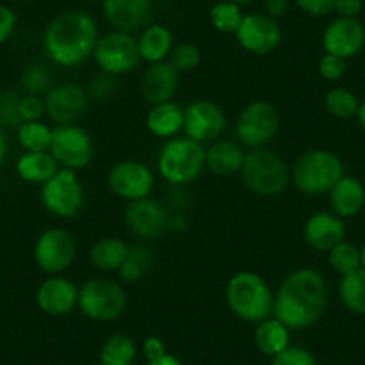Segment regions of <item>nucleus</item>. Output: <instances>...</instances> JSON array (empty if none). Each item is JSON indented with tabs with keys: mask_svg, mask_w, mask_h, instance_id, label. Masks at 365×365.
<instances>
[{
	"mask_svg": "<svg viewBox=\"0 0 365 365\" xmlns=\"http://www.w3.org/2000/svg\"><path fill=\"white\" fill-rule=\"evenodd\" d=\"M93 365H103V364H93Z\"/></svg>",
	"mask_w": 365,
	"mask_h": 365,
	"instance_id": "obj_55",
	"label": "nucleus"
},
{
	"mask_svg": "<svg viewBox=\"0 0 365 365\" xmlns=\"http://www.w3.org/2000/svg\"><path fill=\"white\" fill-rule=\"evenodd\" d=\"M356 120H358V125H360L361 131L365 133V99L360 101V106H358V113H356Z\"/></svg>",
	"mask_w": 365,
	"mask_h": 365,
	"instance_id": "obj_52",
	"label": "nucleus"
},
{
	"mask_svg": "<svg viewBox=\"0 0 365 365\" xmlns=\"http://www.w3.org/2000/svg\"><path fill=\"white\" fill-rule=\"evenodd\" d=\"M328 283L317 269L301 267L292 270L274 294L272 317L289 329L314 326L328 307Z\"/></svg>",
	"mask_w": 365,
	"mask_h": 365,
	"instance_id": "obj_1",
	"label": "nucleus"
},
{
	"mask_svg": "<svg viewBox=\"0 0 365 365\" xmlns=\"http://www.w3.org/2000/svg\"><path fill=\"white\" fill-rule=\"evenodd\" d=\"M77 297H79V289L76 283L61 274L48 276L36 290L38 308L51 317L68 315L73 308H77Z\"/></svg>",
	"mask_w": 365,
	"mask_h": 365,
	"instance_id": "obj_19",
	"label": "nucleus"
},
{
	"mask_svg": "<svg viewBox=\"0 0 365 365\" xmlns=\"http://www.w3.org/2000/svg\"><path fill=\"white\" fill-rule=\"evenodd\" d=\"M91 58L101 72L115 77L135 72L142 61L138 40L131 33L124 31H111L101 36Z\"/></svg>",
	"mask_w": 365,
	"mask_h": 365,
	"instance_id": "obj_10",
	"label": "nucleus"
},
{
	"mask_svg": "<svg viewBox=\"0 0 365 365\" xmlns=\"http://www.w3.org/2000/svg\"><path fill=\"white\" fill-rule=\"evenodd\" d=\"M272 365H319L314 354L304 347L289 346L272 356Z\"/></svg>",
	"mask_w": 365,
	"mask_h": 365,
	"instance_id": "obj_42",
	"label": "nucleus"
},
{
	"mask_svg": "<svg viewBox=\"0 0 365 365\" xmlns=\"http://www.w3.org/2000/svg\"><path fill=\"white\" fill-rule=\"evenodd\" d=\"M255 344L267 356H276L290 346V329L276 317H267L256 324Z\"/></svg>",
	"mask_w": 365,
	"mask_h": 365,
	"instance_id": "obj_29",
	"label": "nucleus"
},
{
	"mask_svg": "<svg viewBox=\"0 0 365 365\" xmlns=\"http://www.w3.org/2000/svg\"><path fill=\"white\" fill-rule=\"evenodd\" d=\"M142 351L145 354L147 361L158 360V358L167 354V347H165V342L160 336H147L142 344Z\"/></svg>",
	"mask_w": 365,
	"mask_h": 365,
	"instance_id": "obj_46",
	"label": "nucleus"
},
{
	"mask_svg": "<svg viewBox=\"0 0 365 365\" xmlns=\"http://www.w3.org/2000/svg\"><path fill=\"white\" fill-rule=\"evenodd\" d=\"M344 175L339 154L326 149H308L290 167L292 185L304 195H324Z\"/></svg>",
	"mask_w": 365,
	"mask_h": 365,
	"instance_id": "obj_6",
	"label": "nucleus"
},
{
	"mask_svg": "<svg viewBox=\"0 0 365 365\" xmlns=\"http://www.w3.org/2000/svg\"><path fill=\"white\" fill-rule=\"evenodd\" d=\"M154 265V255L153 251H149L143 245H135V247H129L128 258L124 259V263L120 265V269L117 270L118 278L124 283H136L138 279H142Z\"/></svg>",
	"mask_w": 365,
	"mask_h": 365,
	"instance_id": "obj_33",
	"label": "nucleus"
},
{
	"mask_svg": "<svg viewBox=\"0 0 365 365\" xmlns=\"http://www.w3.org/2000/svg\"><path fill=\"white\" fill-rule=\"evenodd\" d=\"M329 208L340 219H353L365 206L364 182L353 175L344 174L328 192Z\"/></svg>",
	"mask_w": 365,
	"mask_h": 365,
	"instance_id": "obj_23",
	"label": "nucleus"
},
{
	"mask_svg": "<svg viewBox=\"0 0 365 365\" xmlns=\"http://www.w3.org/2000/svg\"><path fill=\"white\" fill-rule=\"evenodd\" d=\"M210 20H212V26L220 33L235 34L244 20L242 6L230 2V0H220L210 11Z\"/></svg>",
	"mask_w": 365,
	"mask_h": 365,
	"instance_id": "obj_36",
	"label": "nucleus"
},
{
	"mask_svg": "<svg viewBox=\"0 0 365 365\" xmlns=\"http://www.w3.org/2000/svg\"><path fill=\"white\" fill-rule=\"evenodd\" d=\"M117 88H118L117 77L101 72V76L91 79L90 86H88L86 91H88V96H90V99L97 101V103H104V101L111 99V97L117 93Z\"/></svg>",
	"mask_w": 365,
	"mask_h": 365,
	"instance_id": "obj_40",
	"label": "nucleus"
},
{
	"mask_svg": "<svg viewBox=\"0 0 365 365\" xmlns=\"http://www.w3.org/2000/svg\"><path fill=\"white\" fill-rule=\"evenodd\" d=\"M181 73L170 65V61L153 63L147 66L140 79V93L150 106L161 103H168L174 99L179 86Z\"/></svg>",
	"mask_w": 365,
	"mask_h": 365,
	"instance_id": "obj_21",
	"label": "nucleus"
},
{
	"mask_svg": "<svg viewBox=\"0 0 365 365\" xmlns=\"http://www.w3.org/2000/svg\"><path fill=\"white\" fill-rule=\"evenodd\" d=\"M20 97L13 90L0 91V128H19L22 124Z\"/></svg>",
	"mask_w": 365,
	"mask_h": 365,
	"instance_id": "obj_39",
	"label": "nucleus"
},
{
	"mask_svg": "<svg viewBox=\"0 0 365 365\" xmlns=\"http://www.w3.org/2000/svg\"><path fill=\"white\" fill-rule=\"evenodd\" d=\"M170 212L163 202L153 197L128 202L124 210V222L128 230L138 238H158L167 231Z\"/></svg>",
	"mask_w": 365,
	"mask_h": 365,
	"instance_id": "obj_17",
	"label": "nucleus"
},
{
	"mask_svg": "<svg viewBox=\"0 0 365 365\" xmlns=\"http://www.w3.org/2000/svg\"><path fill=\"white\" fill-rule=\"evenodd\" d=\"M188 226V220L187 217L182 215V212H174L168 215V224H167V231H175V233H179V231H185Z\"/></svg>",
	"mask_w": 365,
	"mask_h": 365,
	"instance_id": "obj_49",
	"label": "nucleus"
},
{
	"mask_svg": "<svg viewBox=\"0 0 365 365\" xmlns=\"http://www.w3.org/2000/svg\"><path fill=\"white\" fill-rule=\"evenodd\" d=\"M361 0H336L335 13L342 19H358L361 13Z\"/></svg>",
	"mask_w": 365,
	"mask_h": 365,
	"instance_id": "obj_47",
	"label": "nucleus"
},
{
	"mask_svg": "<svg viewBox=\"0 0 365 365\" xmlns=\"http://www.w3.org/2000/svg\"><path fill=\"white\" fill-rule=\"evenodd\" d=\"M244 160V147L235 140L219 138L206 149V168L217 175L240 174Z\"/></svg>",
	"mask_w": 365,
	"mask_h": 365,
	"instance_id": "obj_24",
	"label": "nucleus"
},
{
	"mask_svg": "<svg viewBox=\"0 0 365 365\" xmlns=\"http://www.w3.org/2000/svg\"><path fill=\"white\" fill-rule=\"evenodd\" d=\"M16 13L8 6L0 4V45L6 43L13 36L16 29Z\"/></svg>",
	"mask_w": 365,
	"mask_h": 365,
	"instance_id": "obj_45",
	"label": "nucleus"
},
{
	"mask_svg": "<svg viewBox=\"0 0 365 365\" xmlns=\"http://www.w3.org/2000/svg\"><path fill=\"white\" fill-rule=\"evenodd\" d=\"M77 308L90 321H117L128 308V294L115 279L91 278L79 289Z\"/></svg>",
	"mask_w": 365,
	"mask_h": 365,
	"instance_id": "obj_7",
	"label": "nucleus"
},
{
	"mask_svg": "<svg viewBox=\"0 0 365 365\" xmlns=\"http://www.w3.org/2000/svg\"><path fill=\"white\" fill-rule=\"evenodd\" d=\"M106 182L118 199L133 202L150 197L154 187H156V178L149 165L142 163V161L124 160L110 168Z\"/></svg>",
	"mask_w": 365,
	"mask_h": 365,
	"instance_id": "obj_13",
	"label": "nucleus"
},
{
	"mask_svg": "<svg viewBox=\"0 0 365 365\" xmlns=\"http://www.w3.org/2000/svg\"><path fill=\"white\" fill-rule=\"evenodd\" d=\"M168 61L179 73H188L201 63V48L194 43H179L172 48Z\"/></svg>",
	"mask_w": 365,
	"mask_h": 365,
	"instance_id": "obj_38",
	"label": "nucleus"
},
{
	"mask_svg": "<svg viewBox=\"0 0 365 365\" xmlns=\"http://www.w3.org/2000/svg\"><path fill=\"white\" fill-rule=\"evenodd\" d=\"M147 365H182L181 360H179L178 356H174V354H165V356L158 358V360H150L147 361Z\"/></svg>",
	"mask_w": 365,
	"mask_h": 365,
	"instance_id": "obj_50",
	"label": "nucleus"
},
{
	"mask_svg": "<svg viewBox=\"0 0 365 365\" xmlns=\"http://www.w3.org/2000/svg\"><path fill=\"white\" fill-rule=\"evenodd\" d=\"M230 2H235V4L238 6H247V4H252L255 0H230Z\"/></svg>",
	"mask_w": 365,
	"mask_h": 365,
	"instance_id": "obj_53",
	"label": "nucleus"
},
{
	"mask_svg": "<svg viewBox=\"0 0 365 365\" xmlns=\"http://www.w3.org/2000/svg\"><path fill=\"white\" fill-rule=\"evenodd\" d=\"M328 263L340 278L347 276V274L354 272V270L361 269V252L358 245L353 242L342 240L336 244L335 247L328 251Z\"/></svg>",
	"mask_w": 365,
	"mask_h": 365,
	"instance_id": "obj_35",
	"label": "nucleus"
},
{
	"mask_svg": "<svg viewBox=\"0 0 365 365\" xmlns=\"http://www.w3.org/2000/svg\"><path fill=\"white\" fill-rule=\"evenodd\" d=\"M103 15L115 31H131L145 27L153 15L150 0H103Z\"/></svg>",
	"mask_w": 365,
	"mask_h": 365,
	"instance_id": "obj_22",
	"label": "nucleus"
},
{
	"mask_svg": "<svg viewBox=\"0 0 365 365\" xmlns=\"http://www.w3.org/2000/svg\"><path fill=\"white\" fill-rule=\"evenodd\" d=\"M138 354V347L131 336L115 333L108 336L99 353V364L103 365H133Z\"/></svg>",
	"mask_w": 365,
	"mask_h": 365,
	"instance_id": "obj_30",
	"label": "nucleus"
},
{
	"mask_svg": "<svg viewBox=\"0 0 365 365\" xmlns=\"http://www.w3.org/2000/svg\"><path fill=\"white\" fill-rule=\"evenodd\" d=\"M240 178L244 187L258 197H278L292 185L289 163L267 147L245 153Z\"/></svg>",
	"mask_w": 365,
	"mask_h": 365,
	"instance_id": "obj_4",
	"label": "nucleus"
},
{
	"mask_svg": "<svg viewBox=\"0 0 365 365\" xmlns=\"http://www.w3.org/2000/svg\"><path fill=\"white\" fill-rule=\"evenodd\" d=\"M282 128L278 108L269 101H252L240 111L235 124L238 143L249 149H263L269 145Z\"/></svg>",
	"mask_w": 365,
	"mask_h": 365,
	"instance_id": "obj_8",
	"label": "nucleus"
},
{
	"mask_svg": "<svg viewBox=\"0 0 365 365\" xmlns=\"http://www.w3.org/2000/svg\"><path fill=\"white\" fill-rule=\"evenodd\" d=\"M34 263L48 276H58L72 267L77 256V242L68 230L48 227L34 242Z\"/></svg>",
	"mask_w": 365,
	"mask_h": 365,
	"instance_id": "obj_12",
	"label": "nucleus"
},
{
	"mask_svg": "<svg viewBox=\"0 0 365 365\" xmlns=\"http://www.w3.org/2000/svg\"><path fill=\"white\" fill-rule=\"evenodd\" d=\"M8 150H9L8 136L4 135V131H2V128H0V167L4 165L6 158H8Z\"/></svg>",
	"mask_w": 365,
	"mask_h": 365,
	"instance_id": "obj_51",
	"label": "nucleus"
},
{
	"mask_svg": "<svg viewBox=\"0 0 365 365\" xmlns=\"http://www.w3.org/2000/svg\"><path fill=\"white\" fill-rule=\"evenodd\" d=\"M182 122H185V110L174 101H168L150 106L145 117V128L156 138L170 140L182 133Z\"/></svg>",
	"mask_w": 365,
	"mask_h": 365,
	"instance_id": "obj_25",
	"label": "nucleus"
},
{
	"mask_svg": "<svg viewBox=\"0 0 365 365\" xmlns=\"http://www.w3.org/2000/svg\"><path fill=\"white\" fill-rule=\"evenodd\" d=\"M346 70H347L346 59L339 58V56L328 54V52H324L317 63L319 76H321L324 81H331V83L342 79V77L346 76Z\"/></svg>",
	"mask_w": 365,
	"mask_h": 365,
	"instance_id": "obj_41",
	"label": "nucleus"
},
{
	"mask_svg": "<svg viewBox=\"0 0 365 365\" xmlns=\"http://www.w3.org/2000/svg\"><path fill=\"white\" fill-rule=\"evenodd\" d=\"M360 252H361V269L365 270V244L360 247Z\"/></svg>",
	"mask_w": 365,
	"mask_h": 365,
	"instance_id": "obj_54",
	"label": "nucleus"
},
{
	"mask_svg": "<svg viewBox=\"0 0 365 365\" xmlns=\"http://www.w3.org/2000/svg\"><path fill=\"white\" fill-rule=\"evenodd\" d=\"M99 38V26L90 13L70 9L45 27L43 51L54 65L70 68L93 56Z\"/></svg>",
	"mask_w": 365,
	"mask_h": 365,
	"instance_id": "obj_2",
	"label": "nucleus"
},
{
	"mask_svg": "<svg viewBox=\"0 0 365 365\" xmlns=\"http://www.w3.org/2000/svg\"><path fill=\"white\" fill-rule=\"evenodd\" d=\"M365 47V27L358 19L331 20L322 33V48L324 52L339 56L342 59H351Z\"/></svg>",
	"mask_w": 365,
	"mask_h": 365,
	"instance_id": "obj_18",
	"label": "nucleus"
},
{
	"mask_svg": "<svg viewBox=\"0 0 365 365\" xmlns=\"http://www.w3.org/2000/svg\"><path fill=\"white\" fill-rule=\"evenodd\" d=\"M20 86L31 96L47 93L52 88V73L48 66L41 65V63H31V65L24 66L22 73H20Z\"/></svg>",
	"mask_w": 365,
	"mask_h": 365,
	"instance_id": "obj_37",
	"label": "nucleus"
},
{
	"mask_svg": "<svg viewBox=\"0 0 365 365\" xmlns=\"http://www.w3.org/2000/svg\"><path fill=\"white\" fill-rule=\"evenodd\" d=\"M235 38L249 54L267 56L279 47L283 40V29L278 20L270 19L265 13H251L244 15Z\"/></svg>",
	"mask_w": 365,
	"mask_h": 365,
	"instance_id": "obj_15",
	"label": "nucleus"
},
{
	"mask_svg": "<svg viewBox=\"0 0 365 365\" xmlns=\"http://www.w3.org/2000/svg\"><path fill=\"white\" fill-rule=\"evenodd\" d=\"M48 153L54 156L61 168L83 170L96 156V142L90 133L77 124L52 128V140Z\"/></svg>",
	"mask_w": 365,
	"mask_h": 365,
	"instance_id": "obj_11",
	"label": "nucleus"
},
{
	"mask_svg": "<svg viewBox=\"0 0 365 365\" xmlns=\"http://www.w3.org/2000/svg\"><path fill=\"white\" fill-rule=\"evenodd\" d=\"M226 303L238 319L258 324L272 315L274 294L259 274L240 270L227 282Z\"/></svg>",
	"mask_w": 365,
	"mask_h": 365,
	"instance_id": "obj_5",
	"label": "nucleus"
},
{
	"mask_svg": "<svg viewBox=\"0 0 365 365\" xmlns=\"http://www.w3.org/2000/svg\"><path fill=\"white\" fill-rule=\"evenodd\" d=\"M20 117L22 122L41 120L45 117V99L41 96L24 93L20 97Z\"/></svg>",
	"mask_w": 365,
	"mask_h": 365,
	"instance_id": "obj_43",
	"label": "nucleus"
},
{
	"mask_svg": "<svg viewBox=\"0 0 365 365\" xmlns=\"http://www.w3.org/2000/svg\"><path fill=\"white\" fill-rule=\"evenodd\" d=\"M347 227L344 219L333 212H317L304 222L303 238L310 249L317 252H328L342 240H346Z\"/></svg>",
	"mask_w": 365,
	"mask_h": 365,
	"instance_id": "obj_20",
	"label": "nucleus"
},
{
	"mask_svg": "<svg viewBox=\"0 0 365 365\" xmlns=\"http://www.w3.org/2000/svg\"><path fill=\"white\" fill-rule=\"evenodd\" d=\"M129 255V245L118 237H103L88 251L91 267L101 272H117Z\"/></svg>",
	"mask_w": 365,
	"mask_h": 365,
	"instance_id": "obj_27",
	"label": "nucleus"
},
{
	"mask_svg": "<svg viewBox=\"0 0 365 365\" xmlns=\"http://www.w3.org/2000/svg\"><path fill=\"white\" fill-rule=\"evenodd\" d=\"M296 4L310 16H328L335 13L336 0H296Z\"/></svg>",
	"mask_w": 365,
	"mask_h": 365,
	"instance_id": "obj_44",
	"label": "nucleus"
},
{
	"mask_svg": "<svg viewBox=\"0 0 365 365\" xmlns=\"http://www.w3.org/2000/svg\"><path fill=\"white\" fill-rule=\"evenodd\" d=\"M339 296L344 307L354 315L365 317V270L358 269L354 272L342 276L339 283Z\"/></svg>",
	"mask_w": 365,
	"mask_h": 365,
	"instance_id": "obj_31",
	"label": "nucleus"
},
{
	"mask_svg": "<svg viewBox=\"0 0 365 365\" xmlns=\"http://www.w3.org/2000/svg\"><path fill=\"white\" fill-rule=\"evenodd\" d=\"M84 187L77 172L59 168L47 182L40 187L41 206L58 219H72L84 206Z\"/></svg>",
	"mask_w": 365,
	"mask_h": 365,
	"instance_id": "obj_9",
	"label": "nucleus"
},
{
	"mask_svg": "<svg viewBox=\"0 0 365 365\" xmlns=\"http://www.w3.org/2000/svg\"><path fill=\"white\" fill-rule=\"evenodd\" d=\"M15 168L22 181L31 182V185H40L41 187L61 167H59L58 161L54 160V156L48 150H43V153H24L16 160Z\"/></svg>",
	"mask_w": 365,
	"mask_h": 365,
	"instance_id": "obj_28",
	"label": "nucleus"
},
{
	"mask_svg": "<svg viewBox=\"0 0 365 365\" xmlns=\"http://www.w3.org/2000/svg\"><path fill=\"white\" fill-rule=\"evenodd\" d=\"M136 40H138L140 58L149 65L168 61L172 48H174V36H172L170 29L161 24H150V26L143 27Z\"/></svg>",
	"mask_w": 365,
	"mask_h": 365,
	"instance_id": "obj_26",
	"label": "nucleus"
},
{
	"mask_svg": "<svg viewBox=\"0 0 365 365\" xmlns=\"http://www.w3.org/2000/svg\"><path fill=\"white\" fill-rule=\"evenodd\" d=\"M158 172L172 187H187L206 168V149L202 143L185 135L167 140L158 153Z\"/></svg>",
	"mask_w": 365,
	"mask_h": 365,
	"instance_id": "obj_3",
	"label": "nucleus"
},
{
	"mask_svg": "<svg viewBox=\"0 0 365 365\" xmlns=\"http://www.w3.org/2000/svg\"><path fill=\"white\" fill-rule=\"evenodd\" d=\"M227 118L222 106L213 101H195L185 108V122H182V133L188 138L199 143H212L222 136L226 131Z\"/></svg>",
	"mask_w": 365,
	"mask_h": 365,
	"instance_id": "obj_16",
	"label": "nucleus"
},
{
	"mask_svg": "<svg viewBox=\"0 0 365 365\" xmlns=\"http://www.w3.org/2000/svg\"><path fill=\"white\" fill-rule=\"evenodd\" d=\"M289 11V0H263V13L270 19H282Z\"/></svg>",
	"mask_w": 365,
	"mask_h": 365,
	"instance_id": "obj_48",
	"label": "nucleus"
},
{
	"mask_svg": "<svg viewBox=\"0 0 365 365\" xmlns=\"http://www.w3.org/2000/svg\"><path fill=\"white\" fill-rule=\"evenodd\" d=\"M16 140L24 153H43L51 147L52 128L43 120L22 122L16 128Z\"/></svg>",
	"mask_w": 365,
	"mask_h": 365,
	"instance_id": "obj_32",
	"label": "nucleus"
},
{
	"mask_svg": "<svg viewBox=\"0 0 365 365\" xmlns=\"http://www.w3.org/2000/svg\"><path fill=\"white\" fill-rule=\"evenodd\" d=\"M45 117L56 125L77 124L86 115L90 96L81 84L59 83L45 93Z\"/></svg>",
	"mask_w": 365,
	"mask_h": 365,
	"instance_id": "obj_14",
	"label": "nucleus"
},
{
	"mask_svg": "<svg viewBox=\"0 0 365 365\" xmlns=\"http://www.w3.org/2000/svg\"><path fill=\"white\" fill-rule=\"evenodd\" d=\"M358 106H360V101H358L356 93L347 88L336 86L326 91L324 110L331 117L340 118V120L354 118L358 113Z\"/></svg>",
	"mask_w": 365,
	"mask_h": 365,
	"instance_id": "obj_34",
	"label": "nucleus"
}]
</instances>
